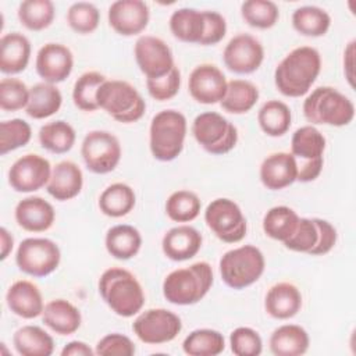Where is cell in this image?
<instances>
[{
    "instance_id": "obj_30",
    "label": "cell",
    "mask_w": 356,
    "mask_h": 356,
    "mask_svg": "<svg viewBox=\"0 0 356 356\" xmlns=\"http://www.w3.org/2000/svg\"><path fill=\"white\" fill-rule=\"evenodd\" d=\"M63 104L60 89L47 82L35 83L29 88V102L25 113L33 120H43L56 114Z\"/></svg>"
},
{
    "instance_id": "obj_7",
    "label": "cell",
    "mask_w": 356,
    "mask_h": 356,
    "mask_svg": "<svg viewBox=\"0 0 356 356\" xmlns=\"http://www.w3.org/2000/svg\"><path fill=\"white\" fill-rule=\"evenodd\" d=\"M264 268V254L253 245H242L231 249L220 259L221 280L232 289L250 286L263 275Z\"/></svg>"
},
{
    "instance_id": "obj_32",
    "label": "cell",
    "mask_w": 356,
    "mask_h": 356,
    "mask_svg": "<svg viewBox=\"0 0 356 356\" xmlns=\"http://www.w3.org/2000/svg\"><path fill=\"white\" fill-rule=\"evenodd\" d=\"M15 350L22 356H50L54 339L39 325H24L13 335Z\"/></svg>"
},
{
    "instance_id": "obj_10",
    "label": "cell",
    "mask_w": 356,
    "mask_h": 356,
    "mask_svg": "<svg viewBox=\"0 0 356 356\" xmlns=\"http://www.w3.org/2000/svg\"><path fill=\"white\" fill-rule=\"evenodd\" d=\"M204 221L211 232L225 243L241 242L248 231L241 207L228 197L211 200L204 210Z\"/></svg>"
},
{
    "instance_id": "obj_18",
    "label": "cell",
    "mask_w": 356,
    "mask_h": 356,
    "mask_svg": "<svg viewBox=\"0 0 356 356\" xmlns=\"http://www.w3.org/2000/svg\"><path fill=\"white\" fill-rule=\"evenodd\" d=\"M35 67L43 82L53 85L60 83L65 81L72 72V51L61 43H46L38 50Z\"/></svg>"
},
{
    "instance_id": "obj_4",
    "label": "cell",
    "mask_w": 356,
    "mask_h": 356,
    "mask_svg": "<svg viewBox=\"0 0 356 356\" xmlns=\"http://www.w3.org/2000/svg\"><path fill=\"white\" fill-rule=\"evenodd\" d=\"M302 108L310 125L343 127L355 118L353 102L332 86L316 88L305 99Z\"/></svg>"
},
{
    "instance_id": "obj_16",
    "label": "cell",
    "mask_w": 356,
    "mask_h": 356,
    "mask_svg": "<svg viewBox=\"0 0 356 356\" xmlns=\"http://www.w3.org/2000/svg\"><path fill=\"white\" fill-rule=\"evenodd\" d=\"M225 67L235 74H252L264 60V47L249 33H238L229 39L222 51Z\"/></svg>"
},
{
    "instance_id": "obj_21",
    "label": "cell",
    "mask_w": 356,
    "mask_h": 356,
    "mask_svg": "<svg viewBox=\"0 0 356 356\" xmlns=\"http://www.w3.org/2000/svg\"><path fill=\"white\" fill-rule=\"evenodd\" d=\"M260 181L270 191H281L296 181V160L291 153L277 152L267 156L260 165Z\"/></svg>"
},
{
    "instance_id": "obj_14",
    "label": "cell",
    "mask_w": 356,
    "mask_h": 356,
    "mask_svg": "<svg viewBox=\"0 0 356 356\" xmlns=\"http://www.w3.org/2000/svg\"><path fill=\"white\" fill-rule=\"evenodd\" d=\"M53 167L40 154L28 153L17 159L8 170V184L15 192L31 193L47 185Z\"/></svg>"
},
{
    "instance_id": "obj_38",
    "label": "cell",
    "mask_w": 356,
    "mask_h": 356,
    "mask_svg": "<svg viewBox=\"0 0 356 356\" xmlns=\"http://www.w3.org/2000/svg\"><path fill=\"white\" fill-rule=\"evenodd\" d=\"M298 213L288 206H274L263 217L264 234L275 241L285 242L295 232L299 222Z\"/></svg>"
},
{
    "instance_id": "obj_40",
    "label": "cell",
    "mask_w": 356,
    "mask_h": 356,
    "mask_svg": "<svg viewBox=\"0 0 356 356\" xmlns=\"http://www.w3.org/2000/svg\"><path fill=\"white\" fill-rule=\"evenodd\" d=\"M19 22L29 31L49 28L56 17V8L50 0H25L17 11Z\"/></svg>"
},
{
    "instance_id": "obj_46",
    "label": "cell",
    "mask_w": 356,
    "mask_h": 356,
    "mask_svg": "<svg viewBox=\"0 0 356 356\" xmlns=\"http://www.w3.org/2000/svg\"><path fill=\"white\" fill-rule=\"evenodd\" d=\"M29 88L18 78H3L0 81V107L3 111H18L26 108Z\"/></svg>"
},
{
    "instance_id": "obj_28",
    "label": "cell",
    "mask_w": 356,
    "mask_h": 356,
    "mask_svg": "<svg viewBox=\"0 0 356 356\" xmlns=\"http://www.w3.org/2000/svg\"><path fill=\"white\" fill-rule=\"evenodd\" d=\"M275 356H300L307 352L310 339L307 331L296 324H284L275 328L268 341Z\"/></svg>"
},
{
    "instance_id": "obj_53",
    "label": "cell",
    "mask_w": 356,
    "mask_h": 356,
    "mask_svg": "<svg viewBox=\"0 0 356 356\" xmlns=\"http://www.w3.org/2000/svg\"><path fill=\"white\" fill-rule=\"evenodd\" d=\"M95 350L82 341H71L61 349V356H93Z\"/></svg>"
},
{
    "instance_id": "obj_31",
    "label": "cell",
    "mask_w": 356,
    "mask_h": 356,
    "mask_svg": "<svg viewBox=\"0 0 356 356\" xmlns=\"http://www.w3.org/2000/svg\"><path fill=\"white\" fill-rule=\"evenodd\" d=\"M170 31L181 42L197 43L204 33V15L203 11L189 7L175 10L170 17Z\"/></svg>"
},
{
    "instance_id": "obj_3",
    "label": "cell",
    "mask_w": 356,
    "mask_h": 356,
    "mask_svg": "<svg viewBox=\"0 0 356 356\" xmlns=\"http://www.w3.org/2000/svg\"><path fill=\"white\" fill-rule=\"evenodd\" d=\"M213 285V268L207 261H197L171 271L163 281L164 298L178 306L200 302Z\"/></svg>"
},
{
    "instance_id": "obj_9",
    "label": "cell",
    "mask_w": 356,
    "mask_h": 356,
    "mask_svg": "<svg viewBox=\"0 0 356 356\" xmlns=\"http://www.w3.org/2000/svg\"><path fill=\"white\" fill-rule=\"evenodd\" d=\"M192 135L202 149L216 156L231 152L238 142L236 127L216 111L196 115L192 122Z\"/></svg>"
},
{
    "instance_id": "obj_24",
    "label": "cell",
    "mask_w": 356,
    "mask_h": 356,
    "mask_svg": "<svg viewBox=\"0 0 356 356\" xmlns=\"http://www.w3.org/2000/svg\"><path fill=\"white\" fill-rule=\"evenodd\" d=\"M6 302L15 316L26 320L42 316L44 309L40 289L28 280H19L11 284L6 293Z\"/></svg>"
},
{
    "instance_id": "obj_11",
    "label": "cell",
    "mask_w": 356,
    "mask_h": 356,
    "mask_svg": "<svg viewBox=\"0 0 356 356\" xmlns=\"http://www.w3.org/2000/svg\"><path fill=\"white\" fill-rule=\"evenodd\" d=\"M61 252L56 242L47 238H26L15 253V264L19 271L40 278L57 270Z\"/></svg>"
},
{
    "instance_id": "obj_50",
    "label": "cell",
    "mask_w": 356,
    "mask_h": 356,
    "mask_svg": "<svg viewBox=\"0 0 356 356\" xmlns=\"http://www.w3.org/2000/svg\"><path fill=\"white\" fill-rule=\"evenodd\" d=\"M135 343L129 337L120 332H111L104 335L96 345L95 353L102 356H132L135 353Z\"/></svg>"
},
{
    "instance_id": "obj_17",
    "label": "cell",
    "mask_w": 356,
    "mask_h": 356,
    "mask_svg": "<svg viewBox=\"0 0 356 356\" xmlns=\"http://www.w3.org/2000/svg\"><path fill=\"white\" fill-rule=\"evenodd\" d=\"M228 81L222 71L214 64H199L188 79V90L193 100L202 104H216L222 100Z\"/></svg>"
},
{
    "instance_id": "obj_23",
    "label": "cell",
    "mask_w": 356,
    "mask_h": 356,
    "mask_svg": "<svg viewBox=\"0 0 356 356\" xmlns=\"http://www.w3.org/2000/svg\"><path fill=\"white\" fill-rule=\"evenodd\" d=\"M82 186L83 174L79 165L71 160H63L53 167L46 191L56 200L65 202L76 197Z\"/></svg>"
},
{
    "instance_id": "obj_29",
    "label": "cell",
    "mask_w": 356,
    "mask_h": 356,
    "mask_svg": "<svg viewBox=\"0 0 356 356\" xmlns=\"http://www.w3.org/2000/svg\"><path fill=\"white\" fill-rule=\"evenodd\" d=\"M104 245L107 252L118 260H129L136 256L142 246L140 232L128 224H118L106 232Z\"/></svg>"
},
{
    "instance_id": "obj_27",
    "label": "cell",
    "mask_w": 356,
    "mask_h": 356,
    "mask_svg": "<svg viewBox=\"0 0 356 356\" xmlns=\"http://www.w3.org/2000/svg\"><path fill=\"white\" fill-rule=\"evenodd\" d=\"M42 321L58 335H71L82 323L81 312L65 299H53L44 305Z\"/></svg>"
},
{
    "instance_id": "obj_41",
    "label": "cell",
    "mask_w": 356,
    "mask_h": 356,
    "mask_svg": "<svg viewBox=\"0 0 356 356\" xmlns=\"http://www.w3.org/2000/svg\"><path fill=\"white\" fill-rule=\"evenodd\" d=\"M202 209L199 196L186 189L172 192L165 202V213L175 222H189L195 220Z\"/></svg>"
},
{
    "instance_id": "obj_13",
    "label": "cell",
    "mask_w": 356,
    "mask_h": 356,
    "mask_svg": "<svg viewBox=\"0 0 356 356\" xmlns=\"http://www.w3.org/2000/svg\"><path fill=\"white\" fill-rule=\"evenodd\" d=\"M132 330L142 342L161 345L178 337L182 330V321L171 310L163 307L147 309L134 320Z\"/></svg>"
},
{
    "instance_id": "obj_1",
    "label": "cell",
    "mask_w": 356,
    "mask_h": 356,
    "mask_svg": "<svg viewBox=\"0 0 356 356\" xmlns=\"http://www.w3.org/2000/svg\"><path fill=\"white\" fill-rule=\"evenodd\" d=\"M321 71V57L317 49L300 46L289 51L274 71V83L286 97L305 96Z\"/></svg>"
},
{
    "instance_id": "obj_26",
    "label": "cell",
    "mask_w": 356,
    "mask_h": 356,
    "mask_svg": "<svg viewBox=\"0 0 356 356\" xmlns=\"http://www.w3.org/2000/svg\"><path fill=\"white\" fill-rule=\"evenodd\" d=\"M302 307V293L291 282H278L266 293L264 309L277 320H288L298 314Z\"/></svg>"
},
{
    "instance_id": "obj_34",
    "label": "cell",
    "mask_w": 356,
    "mask_h": 356,
    "mask_svg": "<svg viewBox=\"0 0 356 356\" xmlns=\"http://www.w3.org/2000/svg\"><path fill=\"white\" fill-rule=\"evenodd\" d=\"M257 100L259 89L256 85L246 79H231L220 104L227 113L245 114L254 107Z\"/></svg>"
},
{
    "instance_id": "obj_49",
    "label": "cell",
    "mask_w": 356,
    "mask_h": 356,
    "mask_svg": "<svg viewBox=\"0 0 356 356\" xmlns=\"http://www.w3.org/2000/svg\"><path fill=\"white\" fill-rule=\"evenodd\" d=\"M146 88L149 95L159 102L172 99L181 88V72L174 67L167 75L160 78H146Z\"/></svg>"
},
{
    "instance_id": "obj_12",
    "label": "cell",
    "mask_w": 356,
    "mask_h": 356,
    "mask_svg": "<svg viewBox=\"0 0 356 356\" xmlns=\"http://www.w3.org/2000/svg\"><path fill=\"white\" fill-rule=\"evenodd\" d=\"M118 138L108 131H89L81 145V156L86 168L93 174H108L121 160Z\"/></svg>"
},
{
    "instance_id": "obj_15",
    "label": "cell",
    "mask_w": 356,
    "mask_h": 356,
    "mask_svg": "<svg viewBox=\"0 0 356 356\" xmlns=\"http://www.w3.org/2000/svg\"><path fill=\"white\" fill-rule=\"evenodd\" d=\"M134 54L139 70L146 78L164 76L175 67L170 46L157 36H139L135 42Z\"/></svg>"
},
{
    "instance_id": "obj_48",
    "label": "cell",
    "mask_w": 356,
    "mask_h": 356,
    "mask_svg": "<svg viewBox=\"0 0 356 356\" xmlns=\"http://www.w3.org/2000/svg\"><path fill=\"white\" fill-rule=\"evenodd\" d=\"M231 350L236 356H259L263 350L260 334L250 327H238L229 335Z\"/></svg>"
},
{
    "instance_id": "obj_2",
    "label": "cell",
    "mask_w": 356,
    "mask_h": 356,
    "mask_svg": "<svg viewBox=\"0 0 356 356\" xmlns=\"http://www.w3.org/2000/svg\"><path fill=\"white\" fill-rule=\"evenodd\" d=\"M99 293L106 305L121 317L138 314L145 305V292L136 277L121 267L103 271L99 278Z\"/></svg>"
},
{
    "instance_id": "obj_47",
    "label": "cell",
    "mask_w": 356,
    "mask_h": 356,
    "mask_svg": "<svg viewBox=\"0 0 356 356\" xmlns=\"http://www.w3.org/2000/svg\"><path fill=\"white\" fill-rule=\"evenodd\" d=\"M318 241V229L314 218L300 217L295 232L284 242V246L292 252L310 253Z\"/></svg>"
},
{
    "instance_id": "obj_54",
    "label": "cell",
    "mask_w": 356,
    "mask_h": 356,
    "mask_svg": "<svg viewBox=\"0 0 356 356\" xmlns=\"http://www.w3.org/2000/svg\"><path fill=\"white\" fill-rule=\"evenodd\" d=\"M353 57H355V40H350L343 51V72L345 76L349 82V85L353 88L355 81H353Z\"/></svg>"
},
{
    "instance_id": "obj_6",
    "label": "cell",
    "mask_w": 356,
    "mask_h": 356,
    "mask_svg": "<svg viewBox=\"0 0 356 356\" xmlns=\"http://www.w3.org/2000/svg\"><path fill=\"white\" fill-rule=\"evenodd\" d=\"M97 104L115 121L131 124L140 120L146 102L134 85L121 79H106L97 89Z\"/></svg>"
},
{
    "instance_id": "obj_44",
    "label": "cell",
    "mask_w": 356,
    "mask_h": 356,
    "mask_svg": "<svg viewBox=\"0 0 356 356\" xmlns=\"http://www.w3.org/2000/svg\"><path fill=\"white\" fill-rule=\"evenodd\" d=\"M32 138L31 125L21 118H13L0 124V154L24 147Z\"/></svg>"
},
{
    "instance_id": "obj_8",
    "label": "cell",
    "mask_w": 356,
    "mask_h": 356,
    "mask_svg": "<svg viewBox=\"0 0 356 356\" xmlns=\"http://www.w3.org/2000/svg\"><path fill=\"white\" fill-rule=\"evenodd\" d=\"M325 138L313 125L298 128L291 139V154L296 160L299 182H312L323 171Z\"/></svg>"
},
{
    "instance_id": "obj_51",
    "label": "cell",
    "mask_w": 356,
    "mask_h": 356,
    "mask_svg": "<svg viewBox=\"0 0 356 356\" xmlns=\"http://www.w3.org/2000/svg\"><path fill=\"white\" fill-rule=\"evenodd\" d=\"M204 33L200 40L202 46H213L221 42L227 33V21L225 18L211 10H204Z\"/></svg>"
},
{
    "instance_id": "obj_33",
    "label": "cell",
    "mask_w": 356,
    "mask_h": 356,
    "mask_svg": "<svg viewBox=\"0 0 356 356\" xmlns=\"http://www.w3.org/2000/svg\"><path fill=\"white\" fill-rule=\"evenodd\" d=\"M136 196L134 189L124 182L108 185L99 196L100 211L113 218L124 217L135 207Z\"/></svg>"
},
{
    "instance_id": "obj_19",
    "label": "cell",
    "mask_w": 356,
    "mask_h": 356,
    "mask_svg": "<svg viewBox=\"0 0 356 356\" xmlns=\"http://www.w3.org/2000/svg\"><path fill=\"white\" fill-rule=\"evenodd\" d=\"M110 26L121 36H134L145 31L149 24V6L142 0H117L107 13Z\"/></svg>"
},
{
    "instance_id": "obj_5",
    "label": "cell",
    "mask_w": 356,
    "mask_h": 356,
    "mask_svg": "<svg viewBox=\"0 0 356 356\" xmlns=\"http://www.w3.org/2000/svg\"><path fill=\"white\" fill-rule=\"evenodd\" d=\"M186 129V118L181 111L172 108L159 111L149 127L152 156L159 161L175 160L184 149Z\"/></svg>"
},
{
    "instance_id": "obj_37",
    "label": "cell",
    "mask_w": 356,
    "mask_h": 356,
    "mask_svg": "<svg viewBox=\"0 0 356 356\" xmlns=\"http://www.w3.org/2000/svg\"><path fill=\"white\" fill-rule=\"evenodd\" d=\"M38 138L40 146L47 152L54 154H64L72 149L76 134L71 124L63 120H56L42 125Z\"/></svg>"
},
{
    "instance_id": "obj_22",
    "label": "cell",
    "mask_w": 356,
    "mask_h": 356,
    "mask_svg": "<svg viewBox=\"0 0 356 356\" xmlns=\"http://www.w3.org/2000/svg\"><path fill=\"white\" fill-rule=\"evenodd\" d=\"M17 224L29 232L47 231L56 218L51 203L40 196H28L19 200L14 210Z\"/></svg>"
},
{
    "instance_id": "obj_43",
    "label": "cell",
    "mask_w": 356,
    "mask_h": 356,
    "mask_svg": "<svg viewBox=\"0 0 356 356\" xmlns=\"http://www.w3.org/2000/svg\"><path fill=\"white\" fill-rule=\"evenodd\" d=\"M241 15L253 28L270 29L277 24L280 10L271 0H246L241 4Z\"/></svg>"
},
{
    "instance_id": "obj_20",
    "label": "cell",
    "mask_w": 356,
    "mask_h": 356,
    "mask_svg": "<svg viewBox=\"0 0 356 356\" xmlns=\"http://www.w3.org/2000/svg\"><path fill=\"white\" fill-rule=\"evenodd\" d=\"M203 243L202 234L186 224L168 229L161 241L163 253L172 261H185L195 257Z\"/></svg>"
},
{
    "instance_id": "obj_52",
    "label": "cell",
    "mask_w": 356,
    "mask_h": 356,
    "mask_svg": "<svg viewBox=\"0 0 356 356\" xmlns=\"http://www.w3.org/2000/svg\"><path fill=\"white\" fill-rule=\"evenodd\" d=\"M314 222L318 229V241H317L316 246L310 250L309 254L310 256H324L328 252H331V249L335 246L338 234H337L335 227L327 220L316 217Z\"/></svg>"
},
{
    "instance_id": "obj_45",
    "label": "cell",
    "mask_w": 356,
    "mask_h": 356,
    "mask_svg": "<svg viewBox=\"0 0 356 356\" xmlns=\"http://www.w3.org/2000/svg\"><path fill=\"white\" fill-rule=\"evenodd\" d=\"M67 22L76 33H92L99 26L100 13L92 3L76 1L72 3L67 11Z\"/></svg>"
},
{
    "instance_id": "obj_36",
    "label": "cell",
    "mask_w": 356,
    "mask_h": 356,
    "mask_svg": "<svg viewBox=\"0 0 356 356\" xmlns=\"http://www.w3.org/2000/svg\"><path fill=\"white\" fill-rule=\"evenodd\" d=\"M291 108L281 100H267L257 113L259 127L266 135L273 138L285 135L291 127Z\"/></svg>"
},
{
    "instance_id": "obj_39",
    "label": "cell",
    "mask_w": 356,
    "mask_h": 356,
    "mask_svg": "<svg viewBox=\"0 0 356 356\" xmlns=\"http://www.w3.org/2000/svg\"><path fill=\"white\" fill-rule=\"evenodd\" d=\"M182 349L189 356H217L224 352L225 339L220 331L199 328L186 335Z\"/></svg>"
},
{
    "instance_id": "obj_42",
    "label": "cell",
    "mask_w": 356,
    "mask_h": 356,
    "mask_svg": "<svg viewBox=\"0 0 356 356\" xmlns=\"http://www.w3.org/2000/svg\"><path fill=\"white\" fill-rule=\"evenodd\" d=\"M107 78L97 71H86L83 72L74 83L72 89V100L74 104L82 111H96L99 108L97 104V89Z\"/></svg>"
},
{
    "instance_id": "obj_55",
    "label": "cell",
    "mask_w": 356,
    "mask_h": 356,
    "mask_svg": "<svg viewBox=\"0 0 356 356\" xmlns=\"http://www.w3.org/2000/svg\"><path fill=\"white\" fill-rule=\"evenodd\" d=\"M0 243H1V254H0V259L1 260H6L7 256L11 253L13 250V246H14V238L13 235L7 231V228L1 227L0 228Z\"/></svg>"
},
{
    "instance_id": "obj_35",
    "label": "cell",
    "mask_w": 356,
    "mask_h": 356,
    "mask_svg": "<svg viewBox=\"0 0 356 356\" xmlns=\"http://www.w3.org/2000/svg\"><path fill=\"white\" fill-rule=\"evenodd\" d=\"M293 29L309 38L324 36L331 26L330 14L317 6H302L292 13Z\"/></svg>"
},
{
    "instance_id": "obj_25",
    "label": "cell",
    "mask_w": 356,
    "mask_h": 356,
    "mask_svg": "<svg viewBox=\"0 0 356 356\" xmlns=\"http://www.w3.org/2000/svg\"><path fill=\"white\" fill-rule=\"evenodd\" d=\"M31 58V42L21 32H10L0 39V71L7 75L22 72Z\"/></svg>"
}]
</instances>
